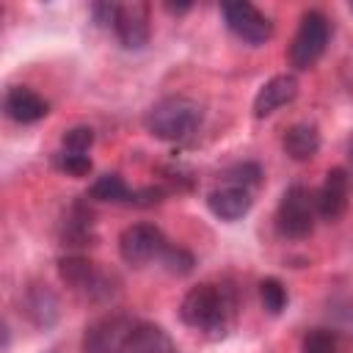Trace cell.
Here are the masks:
<instances>
[{
  "mask_svg": "<svg viewBox=\"0 0 353 353\" xmlns=\"http://www.w3.org/2000/svg\"><path fill=\"white\" fill-rule=\"evenodd\" d=\"M61 146L63 152H72V154H85L91 146H94V130L85 127V124H77V127H69L61 138Z\"/></svg>",
  "mask_w": 353,
  "mask_h": 353,
  "instance_id": "cell-21",
  "label": "cell"
},
{
  "mask_svg": "<svg viewBox=\"0 0 353 353\" xmlns=\"http://www.w3.org/2000/svg\"><path fill=\"white\" fill-rule=\"evenodd\" d=\"M328 39H331V22H328V17L323 11H317V8L303 11V17L298 22V30L292 36V44L287 50L290 66L298 69V72L312 69L323 58V52L328 47Z\"/></svg>",
  "mask_w": 353,
  "mask_h": 353,
  "instance_id": "cell-4",
  "label": "cell"
},
{
  "mask_svg": "<svg viewBox=\"0 0 353 353\" xmlns=\"http://www.w3.org/2000/svg\"><path fill=\"white\" fill-rule=\"evenodd\" d=\"M88 11H91V17H94V22H97L99 28H113L119 3H94Z\"/></svg>",
  "mask_w": 353,
  "mask_h": 353,
  "instance_id": "cell-24",
  "label": "cell"
},
{
  "mask_svg": "<svg viewBox=\"0 0 353 353\" xmlns=\"http://www.w3.org/2000/svg\"><path fill=\"white\" fill-rule=\"evenodd\" d=\"M3 110L17 124H36L50 113V105L44 97H39L28 85H11L3 97Z\"/></svg>",
  "mask_w": 353,
  "mask_h": 353,
  "instance_id": "cell-11",
  "label": "cell"
},
{
  "mask_svg": "<svg viewBox=\"0 0 353 353\" xmlns=\"http://www.w3.org/2000/svg\"><path fill=\"white\" fill-rule=\"evenodd\" d=\"M254 199H251V190L245 188H237V185H223V188H215L210 196H207V207L215 218L226 221V223H234L240 218L248 215Z\"/></svg>",
  "mask_w": 353,
  "mask_h": 353,
  "instance_id": "cell-14",
  "label": "cell"
},
{
  "mask_svg": "<svg viewBox=\"0 0 353 353\" xmlns=\"http://www.w3.org/2000/svg\"><path fill=\"white\" fill-rule=\"evenodd\" d=\"M113 33L124 50H143L152 36L149 6L146 3H119L116 19H113Z\"/></svg>",
  "mask_w": 353,
  "mask_h": 353,
  "instance_id": "cell-9",
  "label": "cell"
},
{
  "mask_svg": "<svg viewBox=\"0 0 353 353\" xmlns=\"http://www.w3.org/2000/svg\"><path fill=\"white\" fill-rule=\"evenodd\" d=\"M168 240L154 223H132L119 234V254L130 268H146L149 262H160Z\"/></svg>",
  "mask_w": 353,
  "mask_h": 353,
  "instance_id": "cell-6",
  "label": "cell"
},
{
  "mask_svg": "<svg viewBox=\"0 0 353 353\" xmlns=\"http://www.w3.org/2000/svg\"><path fill=\"white\" fill-rule=\"evenodd\" d=\"M119 353H179L174 339L154 323H135Z\"/></svg>",
  "mask_w": 353,
  "mask_h": 353,
  "instance_id": "cell-15",
  "label": "cell"
},
{
  "mask_svg": "<svg viewBox=\"0 0 353 353\" xmlns=\"http://www.w3.org/2000/svg\"><path fill=\"white\" fill-rule=\"evenodd\" d=\"M58 273H61V281L88 303H108L119 292V279L113 273H108L97 262L77 256V254L61 256Z\"/></svg>",
  "mask_w": 353,
  "mask_h": 353,
  "instance_id": "cell-3",
  "label": "cell"
},
{
  "mask_svg": "<svg viewBox=\"0 0 353 353\" xmlns=\"http://www.w3.org/2000/svg\"><path fill=\"white\" fill-rule=\"evenodd\" d=\"M160 265L165 268V273H171V276H190L193 273V268H196V256L188 251V248H182V245H165V251H163V256H160Z\"/></svg>",
  "mask_w": 353,
  "mask_h": 353,
  "instance_id": "cell-19",
  "label": "cell"
},
{
  "mask_svg": "<svg viewBox=\"0 0 353 353\" xmlns=\"http://www.w3.org/2000/svg\"><path fill=\"white\" fill-rule=\"evenodd\" d=\"M130 188H127V182L119 176V174H102V176H97L94 182H91V188H88V199H94V201H105V204H124L127 199H130Z\"/></svg>",
  "mask_w": 353,
  "mask_h": 353,
  "instance_id": "cell-17",
  "label": "cell"
},
{
  "mask_svg": "<svg viewBox=\"0 0 353 353\" xmlns=\"http://www.w3.org/2000/svg\"><path fill=\"white\" fill-rule=\"evenodd\" d=\"M287 301H290L287 287H284L279 279L268 276V279L259 281V303H262V309H265L268 314L279 317V314L287 309Z\"/></svg>",
  "mask_w": 353,
  "mask_h": 353,
  "instance_id": "cell-18",
  "label": "cell"
},
{
  "mask_svg": "<svg viewBox=\"0 0 353 353\" xmlns=\"http://www.w3.org/2000/svg\"><path fill=\"white\" fill-rule=\"evenodd\" d=\"M179 320L207 336H223L234 320V301L218 284H196L179 303Z\"/></svg>",
  "mask_w": 353,
  "mask_h": 353,
  "instance_id": "cell-1",
  "label": "cell"
},
{
  "mask_svg": "<svg viewBox=\"0 0 353 353\" xmlns=\"http://www.w3.org/2000/svg\"><path fill=\"white\" fill-rule=\"evenodd\" d=\"M314 196L303 185H290L281 193V201L276 207V229L281 237L303 240L314 232Z\"/></svg>",
  "mask_w": 353,
  "mask_h": 353,
  "instance_id": "cell-5",
  "label": "cell"
},
{
  "mask_svg": "<svg viewBox=\"0 0 353 353\" xmlns=\"http://www.w3.org/2000/svg\"><path fill=\"white\" fill-rule=\"evenodd\" d=\"M160 199H163V190H160V188H146V190H135V193H130L127 204H135V207H152V204H157Z\"/></svg>",
  "mask_w": 353,
  "mask_h": 353,
  "instance_id": "cell-25",
  "label": "cell"
},
{
  "mask_svg": "<svg viewBox=\"0 0 353 353\" xmlns=\"http://www.w3.org/2000/svg\"><path fill=\"white\" fill-rule=\"evenodd\" d=\"M350 204V176L345 168H331L314 193V210L323 221H339Z\"/></svg>",
  "mask_w": 353,
  "mask_h": 353,
  "instance_id": "cell-10",
  "label": "cell"
},
{
  "mask_svg": "<svg viewBox=\"0 0 353 353\" xmlns=\"http://www.w3.org/2000/svg\"><path fill=\"white\" fill-rule=\"evenodd\" d=\"M132 328H135L132 317H127L121 312H110L85 328L83 353H119Z\"/></svg>",
  "mask_w": 353,
  "mask_h": 353,
  "instance_id": "cell-8",
  "label": "cell"
},
{
  "mask_svg": "<svg viewBox=\"0 0 353 353\" xmlns=\"http://www.w3.org/2000/svg\"><path fill=\"white\" fill-rule=\"evenodd\" d=\"M22 309H25V317L36 328L55 325V320L61 314L58 295L47 284H30V287H25V292H22Z\"/></svg>",
  "mask_w": 353,
  "mask_h": 353,
  "instance_id": "cell-13",
  "label": "cell"
},
{
  "mask_svg": "<svg viewBox=\"0 0 353 353\" xmlns=\"http://www.w3.org/2000/svg\"><path fill=\"white\" fill-rule=\"evenodd\" d=\"M221 17H223L226 28L232 30V36H237L248 47H259L273 36V22L256 6H251L245 0L221 3Z\"/></svg>",
  "mask_w": 353,
  "mask_h": 353,
  "instance_id": "cell-7",
  "label": "cell"
},
{
  "mask_svg": "<svg viewBox=\"0 0 353 353\" xmlns=\"http://www.w3.org/2000/svg\"><path fill=\"white\" fill-rule=\"evenodd\" d=\"M55 168L69 174V176H85L91 171V157L88 154H72V152H58L55 154Z\"/></svg>",
  "mask_w": 353,
  "mask_h": 353,
  "instance_id": "cell-23",
  "label": "cell"
},
{
  "mask_svg": "<svg viewBox=\"0 0 353 353\" xmlns=\"http://www.w3.org/2000/svg\"><path fill=\"white\" fill-rule=\"evenodd\" d=\"M223 179L229 185H237V188L251 190V188H259L262 185V168H259V163H251V160L234 163L232 168L223 171Z\"/></svg>",
  "mask_w": 353,
  "mask_h": 353,
  "instance_id": "cell-20",
  "label": "cell"
},
{
  "mask_svg": "<svg viewBox=\"0 0 353 353\" xmlns=\"http://www.w3.org/2000/svg\"><path fill=\"white\" fill-rule=\"evenodd\" d=\"M350 11H353V3H350Z\"/></svg>",
  "mask_w": 353,
  "mask_h": 353,
  "instance_id": "cell-27",
  "label": "cell"
},
{
  "mask_svg": "<svg viewBox=\"0 0 353 353\" xmlns=\"http://www.w3.org/2000/svg\"><path fill=\"white\" fill-rule=\"evenodd\" d=\"M281 146L287 152V157H292L295 163H306L320 152V130L312 121H298L292 127H287Z\"/></svg>",
  "mask_w": 353,
  "mask_h": 353,
  "instance_id": "cell-16",
  "label": "cell"
},
{
  "mask_svg": "<svg viewBox=\"0 0 353 353\" xmlns=\"http://www.w3.org/2000/svg\"><path fill=\"white\" fill-rule=\"evenodd\" d=\"M301 353H336V336L325 328H314L303 336Z\"/></svg>",
  "mask_w": 353,
  "mask_h": 353,
  "instance_id": "cell-22",
  "label": "cell"
},
{
  "mask_svg": "<svg viewBox=\"0 0 353 353\" xmlns=\"http://www.w3.org/2000/svg\"><path fill=\"white\" fill-rule=\"evenodd\" d=\"M298 77L295 74H276V77H270L268 83H262V88L256 91V97H254V116L256 119H265V116H270V113H276L279 108H284V105H290L295 97H298Z\"/></svg>",
  "mask_w": 353,
  "mask_h": 353,
  "instance_id": "cell-12",
  "label": "cell"
},
{
  "mask_svg": "<svg viewBox=\"0 0 353 353\" xmlns=\"http://www.w3.org/2000/svg\"><path fill=\"white\" fill-rule=\"evenodd\" d=\"M165 11H171V14H185V11H190V3H165Z\"/></svg>",
  "mask_w": 353,
  "mask_h": 353,
  "instance_id": "cell-26",
  "label": "cell"
},
{
  "mask_svg": "<svg viewBox=\"0 0 353 353\" xmlns=\"http://www.w3.org/2000/svg\"><path fill=\"white\" fill-rule=\"evenodd\" d=\"M146 130L149 135H154L157 141H185L190 138L201 121H204V110L196 99L190 97H165L160 102H154L146 113Z\"/></svg>",
  "mask_w": 353,
  "mask_h": 353,
  "instance_id": "cell-2",
  "label": "cell"
}]
</instances>
